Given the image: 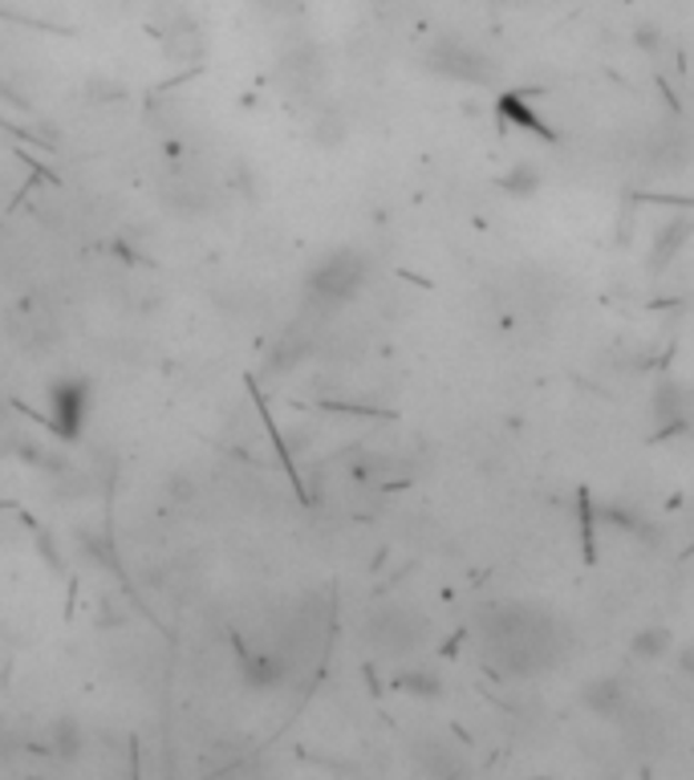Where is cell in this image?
<instances>
[{"label":"cell","instance_id":"cell-10","mask_svg":"<svg viewBox=\"0 0 694 780\" xmlns=\"http://www.w3.org/2000/svg\"><path fill=\"white\" fill-rule=\"evenodd\" d=\"M399 687H402V691H411V696H419V699H439V696H443V679H439L435 671H402Z\"/></svg>","mask_w":694,"mask_h":780},{"label":"cell","instance_id":"cell-9","mask_svg":"<svg viewBox=\"0 0 694 780\" xmlns=\"http://www.w3.org/2000/svg\"><path fill=\"white\" fill-rule=\"evenodd\" d=\"M686 390L683 387H658V399H654V411H658L662 423H686Z\"/></svg>","mask_w":694,"mask_h":780},{"label":"cell","instance_id":"cell-2","mask_svg":"<svg viewBox=\"0 0 694 780\" xmlns=\"http://www.w3.org/2000/svg\"><path fill=\"white\" fill-rule=\"evenodd\" d=\"M362 281H365L362 257H358V252H338V257H330L318 269L313 289H318V297H325V301H345V297L358 293Z\"/></svg>","mask_w":694,"mask_h":780},{"label":"cell","instance_id":"cell-1","mask_svg":"<svg viewBox=\"0 0 694 780\" xmlns=\"http://www.w3.org/2000/svg\"><path fill=\"white\" fill-rule=\"evenodd\" d=\"M431 70L443 73V78H455V82H471V86H487L495 78L492 61L483 58L480 49L463 46V41H439L431 49Z\"/></svg>","mask_w":694,"mask_h":780},{"label":"cell","instance_id":"cell-5","mask_svg":"<svg viewBox=\"0 0 694 780\" xmlns=\"http://www.w3.org/2000/svg\"><path fill=\"white\" fill-rule=\"evenodd\" d=\"M678 647L671 627H662V622H650V627L634 630L630 634V659L634 662H666Z\"/></svg>","mask_w":694,"mask_h":780},{"label":"cell","instance_id":"cell-8","mask_svg":"<svg viewBox=\"0 0 694 780\" xmlns=\"http://www.w3.org/2000/svg\"><path fill=\"white\" fill-rule=\"evenodd\" d=\"M541 167L536 163H529V159H520V163H512L500 176V188L507 191V196H516V200H529V196H536L541 191Z\"/></svg>","mask_w":694,"mask_h":780},{"label":"cell","instance_id":"cell-3","mask_svg":"<svg viewBox=\"0 0 694 780\" xmlns=\"http://www.w3.org/2000/svg\"><path fill=\"white\" fill-rule=\"evenodd\" d=\"M581 708L589 716H597V720H622L630 711V691L613 674H593V679L581 683Z\"/></svg>","mask_w":694,"mask_h":780},{"label":"cell","instance_id":"cell-12","mask_svg":"<svg viewBox=\"0 0 694 780\" xmlns=\"http://www.w3.org/2000/svg\"><path fill=\"white\" fill-rule=\"evenodd\" d=\"M674 667H678V674H686L694 683V642H683V647H674Z\"/></svg>","mask_w":694,"mask_h":780},{"label":"cell","instance_id":"cell-6","mask_svg":"<svg viewBox=\"0 0 694 780\" xmlns=\"http://www.w3.org/2000/svg\"><path fill=\"white\" fill-rule=\"evenodd\" d=\"M694 237V216L683 212V216H671L666 224L658 228V237H654V249H650V269H662V264H671L678 257L686 240Z\"/></svg>","mask_w":694,"mask_h":780},{"label":"cell","instance_id":"cell-11","mask_svg":"<svg viewBox=\"0 0 694 780\" xmlns=\"http://www.w3.org/2000/svg\"><path fill=\"white\" fill-rule=\"evenodd\" d=\"M634 46L642 49V53H646V58H658L662 49H666V33H662L658 24H637L634 29Z\"/></svg>","mask_w":694,"mask_h":780},{"label":"cell","instance_id":"cell-7","mask_svg":"<svg viewBox=\"0 0 694 780\" xmlns=\"http://www.w3.org/2000/svg\"><path fill=\"white\" fill-rule=\"evenodd\" d=\"M601 520H610V524H617V529L634 532L637 541H646V544L658 541V529H654V520H650L642 509H630V504H605V509H601Z\"/></svg>","mask_w":694,"mask_h":780},{"label":"cell","instance_id":"cell-4","mask_svg":"<svg viewBox=\"0 0 694 780\" xmlns=\"http://www.w3.org/2000/svg\"><path fill=\"white\" fill-rule=\"evenodd\" d=\"M53 427L61 436H78L86 423V407H90V390L82 382H58L53 387Z\"/></svg>","mask_w":694,"mask_h":780}]
</instances>
